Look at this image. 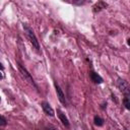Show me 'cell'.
<instances>
[{
    "instance_id": "cell-1",
    "label": "cell",
    "mask_w": 130,
    "mask_h": 130,
    "mask_svg": "<svg viewBox=\"0 0 130 130\" xmlns=\"http://www.w3.org/2000/svg\"><path fill=\"white\" fill-rule=\"evenodd\" d=\"M22 26H23L24 32H25V35H26L27 39L29 40L30 44L32 45V47H34L38 52H40V45H39V41H38V39H37V37H36V35H35V32H34L32 28H31L28 24H26V23H23V24H22Z\"/></svg>"
},
{
    "instance_id": "cell-2",
    "label": "cell",
    "mask_w": 130,
    "mask_h": 130,
    "mask_svg": "<svg viewBox=\"0 0 130 130\" xmlns=\"http://www.w3.org/2000/svg\"><path fill=\"white\" fill-rule=\"evenodd\" d=\"M17 66H18V69H19V71H20L21 75L24 77V79H25L26 81H28V82H29L31 85H34V86H35V87L38 89L39 87H38V85L36 84V82H35L34 78L31 77L30 73H29V72H28V71H27V70H26V69H25V68H24V67H23V66H22L20 63H18V64H17Z\"/></svg>"
},
{
    "instance_id": "cell-3",
    "label": "cell",
    "mask_w": 130,
    "mask_h": 130,
    "mask_svg": "<svg viewBox=\"0 0 130 130\" xmlns=\"http://www.w3.org/2000/svg\"><path fill=\"white\" fill-rule=\"evenodd\" d=\"M117 86L118 88L125 94V96H128L129 95V85H128V82L122 78H118L117 80Z\"/></svg>"
},
{
    "instance_id": "cell-4",
    "label": "cell",
    "mask_w": 130,
    "mask_h": 130,
    "mask_svg": "<svg viewBox=\"0 0 130 130\" xmlns=\"http://www.w3.org/2000/svg\"><path fill=\"white\" fill-rule=\"evenodd\" d=\"M54 85H55V88H56V92H57V96H58L59 101L61 102V104H63V105H66V99H65V94H64V92L62 91L61 87L59 86V84H58L56 81L54 82Z\"/></svg>"
},
{
    "instance_id": "cell-5",
    "label": "cell",
    "mask_w": 130,
    "mask_h": 130,
    "mask_svg": "<svg viewBox=\"0 0 130 130\" xmlns=\"http://www.w3.org/2000/svg\"><path fill=\"white\" fill-rule=\"evenodd\" d=\"M41 106H42V108H43V110H44V112L47 114V115H49V116H51V117H53L54 115H55V113H54V110L52 109V107L48 104V103H46V102H43L42 104H41Z\"/></svg>"
},
{
    "instance_id": "cell-6",
    "label": "cell",
    "mask_w": 130,
    "mask_h": 130,
    "mask_svg": "<svg viewBox=\"0 0 130 130\" xmlns=\"http://www.w3.org/2000/svg\"><path fill=\"white\" fill-rule=\"evenodd\" d=\"M57 114H58L59 119H60L61 122L63 123V125H64L65 127H69V121H68L67 117L65 116V114H63V112L60 111V110H57Z\"/></svg>"
},
{
    "instance_id": "cell-7",
    "label": "cell",
    "mask_w": 130,
    "mask_h": 130,
    "mask_svg": "<svg viewBox=\"0 0 130 130\" xmlns=\"http://www.w3.org/2000/svg\"><path fill=\"white\" fill-rule=\"evenodd\" d=\"M89 76H90L91 80H92L94 83H102V82H103L102 76L99 75L98 73H95L94 71H90V72H89Z\"/></svg>"
},
{
    "instance_id": "cell-8",
    "label": "cell",
    "mask_w": 130,
    "mask_h": 130,
    "mask_svg": "<svg viewBox=\"0 0 130 130\" xmlns=\"http://www.w3.org/2000/svg\"><path fill=\"white\" fill-rule=\"evenodd\" d=\"M108 6V4L107 3H105V2H98L94 6H93V12H99L100 10H102V9H104V8H106Z\"/></svg>"
},
{
    "instance_id": "cell-9",
    "label": "cell",
    "mask_w": 130,
    "mask_h": 130,
    "mask_svg": "<svg viewBox=\"0 0 130 130\" xmlns=\"http://www.w3.org/2000/svg\"><path fill=\"white\" fill-rule=\"evenodd\" d=\"M93 122H94V125H96V126H102L104 124V120L99 116H94Z\"/></svg>"
},
{
    "instance_id": "cell-10",
    "label": "cell",
    "mask_w": 130,
    "mask_h": 130,
    "mask_svg": "<svg viewBox=\"0 0 130 130\" xmlns=\"http://www.w3.org/2000/svg\"><path fill=\"white\" fill-rule=\"evenodd\" d=\"M123 103H124V106L127 110L130 109V102H129V96H125L124 100H123Z\"/></svg>"
},
{
    "instance_id": "cell-11",
    "label": "cell",
    "mask_w": 130,
    "mask_h": 130,
    "mask_svg": "<svg viewBox=\"0 0 130 130\" xmlns=\"http://www.w3.org/2000/svg\"><path fill=\"white\" fill-rule=\"evenodd\" d=\"M6 124H7L6 119H5L3 116H1V115H0V126H5Z\"/></svg>"
},
{
    "instance_id": "cell-12",
    "label": "cell",
    "mask_w": 130,
    "mask_h": 130,
    "mask_svg": "<svg viewBox=\"0 0 130 130\" xmlns=\"http://www.w3.org/2000/svg\"><path fill=\"white\" fill-rule=\"evenodd\" d=\"M0 69H1V70H3V69H4V67H3V65H2L1 63H0Z\"/></svg>"
},
{
    "instance_id": "cell-13",
    "label": "cell",
    "mask_w": 130,
    "mask_h": 130,
    "mask_svg": "<svg viewBox=\"0 0 130 130\" xmlns=\"http://www.w3.org/2000/svg\"><path fill=\"white\" fill-rule=\"evenodd\" d=\"M2 77H3V76H2V74H1V72H0V79H2Z\"/></svg>"
},
{
    "instance_id": "cell-14",
    "label": "cell",
    "mask_w": 130,
    "mask_h": 130,
    "mask_svg": "<svg viewBox=\"0 0 130 130\" xmlns=\"http://www.w3.org/2000/svg\"><path fill=\"white\" fill-rule=\"evenodd\" d=\"M0 102H1V98H0Z\"/></svg>"
},
{
    "instance_id": "cell-15",
    "label": "cell",
    "mask_w": 130,
    "mask_h": 130,
    "mask_svg": "<svg viewBox=\"0 0 130 130\" xmlns=\"http://www.w3.org/2000/svg\"><path fill=\"white\" fill-rule=\"evenodd\" d=\"M125 130H128V129H125Z\"/></svg>"
}]
</instances>
